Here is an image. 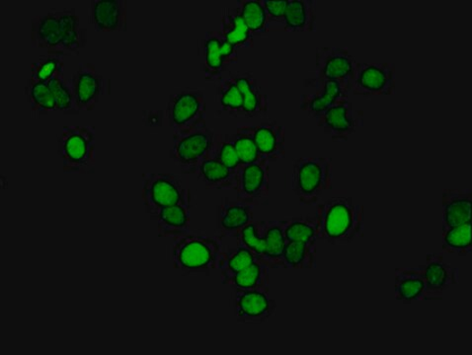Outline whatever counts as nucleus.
Segmentation results:
<instances>
[{"instance_id":"f257e3e1","label":"nucleus","mask_w":472,"mask_h":355,"mask_svg":"<svg viewBox=\"0 0 472 355\" xmlns=\"http://www.w3.org/2000/svg\"><path fill=\"white\" fill-rule=\"evenodd\" d=\"M31 39L48 55L77 54L86 44V30L74 9L54 10L33 20Z\"/></svg>"},{"instance_id":"f03ea898","label":"nucleus","mask_w":472,"mask_h":355,"mask_svg":"<svg viewBox=\"0 0 472 355\" xmlns=\"http://www.w3.org/2000/svg\"><path fill=\"white\" fill-rule=\"evenodd\" d=\"M318 240L331 245H345L363 236L365 210L351 197H332L320 203L316 212Z\"/></svg>"},{"instance_id":"7ed1b4c3","label":"nucleus","mask_w":472,"mask_h":355,"mask_svg":"<svg viewBox=\"0 0 472 355\" xmlns=\"http://www.w3.org/2000/svg\"><path fill=\"white\" fill-rule=\"evenodd\" d=\"M222 246L200 235H184L172 245L174 268L187 275L209 274L218 269Z\"/></svg>"},{"instance_id":"20e7f679","label":"nucleus","mask_w":472,"mask_h":355,"mask_svg":"<svg viewBox=\"0 0 472 355\" xmlns=\"http://www.w3.org/2000/svg\"><path fill=\"white\" fill-rule=\"evenodd\" d=\"M291 190L302 204L318 203L324 192L332 189V160L328 157H303L293 160Z\"/></svg>"},{"instance_id":"39448f33","label":"nucleus","mask_w":472,"mask_h":355,"mask_svg":"<svg viewBox=\"0 0 472 355\" xmlns=\"http://www.w3.org/2000/svg\"><path fill=\"white\" fill-rule=\"evenodd\" d=\"M57 143L65 173L95 172L96 133L93 126H64Z\"/></svg>"},{"instance_id":"423d86ee","label":"nucleus","mask_w":472,"mask_h":355,"mask_svg":"<svg viewBox=\"0 0 472 355\" xmlns=\"http://www.w3.org/2000/svg\"><path fill=\"white\" fill-rule=\"evenodd\" d=\"M142 200L153 221L166 207L191 203V192L176 175L146 173L143 176Z\"/></svg>"},{"instance_id":"0eeeda50","label":"nucleus","mask_w":472,"mask_h":355,"mask_svg":"<svg viewBox=\"0 0 472 355\" xmlns=\"http://www.w3.org/2000/svg\"><path fill=\"white\" fill-rule=\"evenodd\" d=\"M214 146V134L203 125L190 130L174 132L170 156L187 170L186 173H195L197 167L211 155Z\"/></svg>"},{"instance_id":"6e6552de","label":"nucleus","mask_w":472,"mask_h":355,"mask_svg":"<svg viewBox=\"0 0 472 355\" xmlns=\"http://www.w3.org/2000/svg\"><path fill=\"white\" fill-rule=\"evenodd\" d=\"M396 65L358 63L349 83V93L360 96H389L397 87Z\"/></svg>"},{"instance_id":"1a4fd4ad","label":"nucleus","mask_w":472,"mask_h":355,"mask_svg":"<svg viewBox=\"0 0 472 355\" xmlns=\"http://www.w3.org/2000/svg\"><path fill=\"white\" fill-rule=\"evenodd\" d=\"M234 190L239 201L251 205L267 203L270 194V161L262 158L252 164H240L236 170Z\"/></svg>"},{"instance_id":"9d476101","label":"nucleus","mask_w":472,"mask_h":355,"mask_svg":"<svg viewBox=\"0 0 472 355\" xmlns=\"http://www.w3.org/2000/svg\"><path fill=\"white\" fill-rule=\"evenodd\" d=\"M205 96L197 91H184L170 98L167 115L174 132L205 125Z\"/></svg>"},{"instance_id":"9b49d317","label":"nucleus","mask_w":472,"mask_h":355,"mask_svg":"<svg viewBox=\"0 0 472 355\" xmlns=\"http://www.w3.org/2000/svg\"><path fill=\"white\" fill-rule=\"evenodd\" d=\"M357 64L356 58L345 48H320L316 55V78L313 81L337 82L349 89Z\"/></svg>"},{"instance_id":"f8f14e48","label":"nucleus","mask_w":472,"mask_h":355,"mask_svg":"<svg viewBox=\"0 0 472 355\" xmlns=\"http://www.w3.org/2000/svg\"><path fill=\"white\" fill-rule=\"evenodd\" d=\"M319 126L334 142H346L363 122L361 111L354 110L348 99L343 100L317 117Z\"/></svg>"},{"instance_id":"ddd939ff","label":"nucleus","mask_w":472,"mask_h":355,"mask_svg":"<svg viewBox=\"0 0 472 355\" xmlns=\"http://www.w3.org/2000/svg\"><path fill=\"white\" fill-rule=\"evenodd\" d=\"M233 307L236 321L260 324L267 322L276 313L277 303L267 292L236 290Z\"/></svg>"},{"instance_id":"4468645a","label":"nucleus","mask_w":472,"mask_h":355,"mask_svg":"<svg viewBox=\"0 0 472 355\" xmlns=\"http://www.w3.org/2000/svg\"><path fill=\"white\" fill-rule=\"evenodd\" d=\"M238 131L252 138L264 160L276 161L286 155V133L278 122L245 126Z\"/></svg>"},{"instance_id":"2eb2a0df","label":"nucleus","mask_w":472,"mask_h":355,"mask_svg":"<svg viewBox=\"0 0 472 355\" xmlns=\"http://www.w3.org/2000/svg\"><path fill=\"white\" fill-rule=\"evenodd\" d=\"M308 86L313 87L317 91L302 95L300 107L302 111L316 118L332 106L346 100L350 94L348 87L337 82H314L310 79Z\"/></svg>"},{"instance_id":"dca6fc26","label":"nucleus","mask_w":472,"mask_h":355,"mask_svg":"<svg viewBox=\"0 0 472 355\" xmlns=\"http://www.w3.org/2000/svg\"><path fill=\"white\" fill-rule=\"evenodd\" d=\"M103 78L91 64L81 65L73 77L75 106L82 111H92L102 94Z\"/></svg>"},{"instance_id":"f3484780","label":"nucleus","mask_w":472,"mask_h":355,"mask_svg":"<svg viewBox=\"0 0 472 355\" xmlns=\"http://www.w3.org/2000/svg\"><path fill=\"white\" fill-rule=\"evenodd\" d=\"M395 296L402 302L441 300L442 296L430 291L421 265L396 271Z\"/></svg>"},{"instance_id":"a211bd4d","label":"nucleus","mask_w":472,"mask_h":355,"mask_svg":"<svg viewBox=\"0 0 472 355\" xmlns=\"http://www.w3.org/2000/svg\"><path fill=\"white\" fill-rule=\"evenodd\" d=\"M91 20L100 31L124 32L127 30V3L123 0H95L92 5Z\"/></svg>"},{"instance_id":"6ab92c4d","label":"nucleus","mask_w":472,"mask_h":355,"mask_svg":"<svg viewBox=\"0 0 472 355\" xmlns=\"http://www.w3.org/2000/svg\"><path fill=\"white\" fill-rule=\"evenodd\" d=\"M442 234L452 227L471 222L472 195L469 190H445L441 195Z\"/></svg>"},{"instance_id":"aec40b11","label":"nucleus","mask_w":472,"mask_h":355,"mask_svg":"<svg viewBox=\"0 0 472 355\" xmlns=\"http://www.w3.org/2000/svg\"><path fill=\"white\" fill-rule=\"evenodd\" d=\"M421 268L430 291L440 296H442L450 286L459 282V269L452 266L441 254H428L426 264L421 265Z\"/></svg>"},{"instance_id":"412c9836","label":"nucleus","mask_w":472,"mask_h":355,"mask_svg":"<svg viewBox=\"0 0 472 355\" xmlns=\"http://www.w3.org/2000/svg\"><path fill=\"white\" fill-rule=\"evenodd\" d=\"M253 205L225 199L219 206L218 227L225 236L236 237L253 221Z\"/></svg>"},{"instance_id":"4be33fe9","label":"nucleus","mask_w":472,"mask_h":355,"mask_svg":"<svg viewBox=\"0 0 472 355\" xmlns=\"http://www.w3.org/2000/svg\"><path fill=\"white\" fill-rule=\"evenodd\" d=\"M153 221L157 223L160 237L179 238L188 234L191 222V203L166 207L157 213Z\"/></svg>"},{"instance_id":"5701e85b","label":"nucleus","mask_w":472,"mask_h":355,"mask_svg":"<svg viewBox=\"0 0 472 355\" xmlns=\"http://www.w3.org/2000/svg\"><path fill=\"white\" fill-rule=\"evenodd\" d=\"M231 77L240 88L244 99L243 116L252 117L267 114L269 99L261 91L257 78L250 73L232 74Z\"/></svg>"},{"instance_id":"b1692460","label":"nucleus","mask_w":472,"mask_h":355,"mask_svg":"<svg viewBox=\"0 0 472 355\" xmlns=\"http://www.w3.org/2000/svg\"><path fill=\"white\" fill-rule=\"evenodd\" d=\"M283 24L290 32H313L317 29V4L311 0H291Z\"/></svg>"},{"instance_id":"393cba45","label":"nucleus","mask_w":472,"mask_h":355,"mask_svg":"<svg viewBox=\"0 0 472 355\" xmlns=\"http://www.w3.org/2000/svg\"><path fill=\"white\" fill-rule=\"evenodd\" d=\"M196 172L198 173L199 180L210 189H234L236 172L230 170L228 167H225L219 160H216L214 156L210 155L206 157L197 167Z\"/></svg>"},{"instance_id":"a878e982","label":"nucleus","mask_w":472,"mask_h":355,"mask_svg":"<svg viewBox=\"0 0 472 355\" xmlns=\"http://www.w3.org/2000/svg\"><path fill=\"white\" fill-rule=\"evenodd\" d=\"M236 290H253L269 293V268L267 264L257 261L249 268L243 270L232 278L223 281Z\"/></svg>"},{"instance_id":"bb28decb","label":"nucleus","mask_w":472,"mask_h":355,"mask_svg":"<svg viewBox=\"0 0 472 355\" xmlns=\"http://www.w3.org/2000/svg\"><path fill=\"white\" fill-rule=\"evenodd\" d=\"M267 252L264 264L269 269L284 268V250L287 240L284 234V221H267L265 229Z\"/></svg>"},{"instance_id":"cd10ccee","label":"nucleus","mask_w":472,"mask_h":355,"mask_svg":"<svg viewBox=\"0 0 472 355\" xmlns=\"http://www.w3.org/2000/svg\"><path fill=\"white\" fill-rule=\"evenodd\" d=\"M221 36L236 48L253 44V34L236 10H225L222 15Z\"/></svg>"},{"instance_id":"c85d7f7f","label":"nucleus","mask_w":472,"mask_h":355,"mask_svg":"<svg viewBox=\"0 0 472 355\" xmlns=\"http://www.w3.org/2000/svg\"><path fill=\"white\" fill-rule=\"evenodd\" d=\"M317 266L316 244L287 242L284 250V268L310 270Z\"/></svg>"},{"instance_id":"c756f323","label":"nucleus","mask_w":472,"mask_h":355,"mask_svg":"<svg viewBox=\"0 0 472 355\" xmlns=\"http://www.w3.org/2000/svg\"><path fill=\"white\" fill-rule=\"evenodd\" d=\"M284 234L287 242L316 244L319 241L316 216L292 217L284 220Z\"/></svg>"},{"instance_id":"7c9ffc66","label":"nucleus","mask_w":472,"mask_h":355,"mask_svg":"<svg viewBox=\"0 0 472 355\" xmlns=\"http://www.w3.org/2000/svg\"><path fill=\"white\" fill-rule=\"evenodd\" d=\"M257 261H258L257 256L240 245L234 250L222 253L218 269L222 273L223 281L232 278L233 275L249 268L250 264Z\"/></svg>"},{"instance_id":"2f4dec72","label":"nucleus","mask_w":472,"mask_h":355,"mask_svg":"<svg viewBox=\"0 0 472 355\" xmlns=\"http://www.w3.org/2000/svg\"><path fill=\"white\" fill-rule=\"evenodd\" d=\"M267 221L251 222L240 232L236 238L239 245L245 247L253 253L257 259L264 264L267 252V238H265Z\"/></svg>"},{"instance_id":"473e14b6","label":"nucleus","mask_w":472,"mask_h":355,"mask_svg":"<svg viewBox=\"0 0 472 355\" xmlns=\"http://www.w3.org/2000/svg\"><path fill=\"white\" fill-rule=\"evenodd\" d=\"M240 6L236 8V12L240 13L250 32L252 34L267 32L270 22L261 2L247 0V2H240Z\"/></svg>"},{"instance_id":"72a5a7b5","label":"nucleus","mask_w":472,"mask_h":355,"mask_svg":"<svg viewBox=\"0 0 472 355\" xmlns=\"http://www.w3.org/2000/svg\"><path fill=\"white\" fill-rule=\"evenodd\" d=\"M222 36L208 33L205 39V74L206 79L219 78L225 67L221 54Z\"/></svg>"},{"instance_id":"f704fd0d","label":"nucleus","mask_w":472,"mask_h":355,"mask_svg":"<svg viewBox=\"0 0 472 355\" xmlns=\"http://www.w3.org/2000/svg\"><path fill=\"white\" fill-rule=\"evenodd\" d=\"M471 222L452 227L447 230L442 243V250L450 254L467 255L471 253Z\"/></svg>"},{"instance_id":"c9c22d12","label":"nucleus","mask_w":472,"mask_h":355,"mask_svg":"<svg viewBox=\"0 0 472 355\" xmlns=\"http://www.w3.org/2000/svg\"><path fill=\"white\" fill-rule=\"evenodd\" d=\"M29 104L35 112H52L57 110V103L48 83L29 81L26 86Z\"/></svg>"},{"instance_id":"e433bc0d","label":"nucleus","mask_w":472,"mask_h":355,"mask_svg":"<svg viewBox=\"0 0 472 355\" xmlns=\"http://www.w3.org/2000/svg\"><path fill=\"white\" fill-rule=\"evenodd\" d=\"M64 63L57 56H45L38 59L31 67V77L29 81L33 82L48 83L55 78H62Z\"/></svg>"},{"instance_id":"4c0bfd02","label":"nucleus","mask_w":472,"mask_h":355,"mask_svg":"<svg viewBox=\"0 0 472 355\" xmlns=\"http://www.w3.org/2000/svg\"><path fill=\"white\" fill-rule=\"evenodd\" d=\"M220 102L226 113L234 117L243 116L244 99L231 75L221 82Z\"/></svg>"},{"instance_id":"58836bf2","label":"nucleus","mask_w":472,"mask_h":355,"mask_svg":"<svg viewBox=\"0 0 472 355\" xmlns=\"http://www.w3.org/2000/svg\"><path fill=\"white\" fill-rule=\"evenodd\" d=\"M231 137L241 165L252 164L262 160L257 144L249 135L236 131Z\"/></svg>"},{"instance_id":"ea45409f","label":"nucleus","mask_w":472,"mask_h":355,"mask_svg":"<svg viewBox=\"0 0 472 355\" xmlns=\"http://www.w3.org/2000/svg\"><path fill=\"white\" fill-rule=\"evenodd\" d=\"M48 84L54 95L57 103V110H71L74 103L73 91L68 88L63 79L55 78L50 82H48Z\"/></svg>"},{"instance_id":"a19ab883","label":"nucleus","mask_w":472,"mask_h":355,"mask_svg":"<svg viewBox=\"0 0 472 355\" xmlns=\"http://www.w3.org/2000/svg\"><path fill=\"white\" fill-rule=\"evenodd\" d=\"M214 157L232 171L236 172L240 166L239 155L236 153L232 140L223 142L218 147V152H216Z\"/></svg>"},{"instance_id":"79ce46f5","label":"nucleus","mask_w":472,"mask_h":355,"mask_svg":"<svg viewBox=\"0 0 472 355\" xmlns=\"http://www.w3.org/2000/svg\"><path fill=\"white\" fill-rule=\"evenodd\" d=\"M265 13H267L269 22H282L284 19V12H286L288 2H268V0H263L261 2Z\"/></svg>"},{"instance_id":"37998d69","label":"nucleus","mask_w":472,"mask_h":355,"mask_svg":"<svg viewBox=\"0 0 472 355\" xmlns=\"http://www.w3.org/2000/svg\"><path fill=\"white\" fill-rule=\"evenodd\" d=\"M220 49L225 65L238 62V53H236V49L238 48H236L230 42L225 41V39L223 37Z\"/></svg>"}]
</instances>
